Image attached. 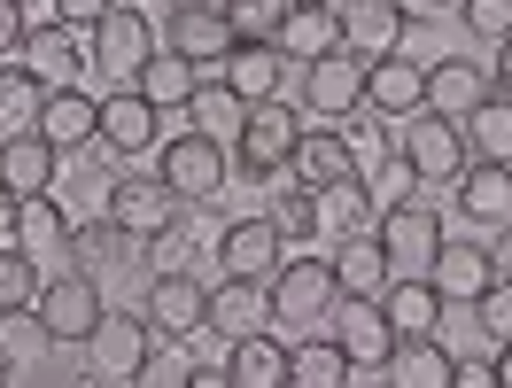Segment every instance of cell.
<instances>
[{"label":"cell","mask_w":512,"mask_h":388,"mask_svg":"<svg viewBox=\"0 0 512 388\" xmlns=\"http://www.w3.org/2000/svg\"><path fill=\"white\" fill-rule=\"evenodd\" d=\"M264 218H272V233H280L288 249H311V241H319V194H311V187H288V194H272V202H264Z\"/></svg>","instance_id":"cell-42"},{"label":"cell","mask_w":512,"mask_h":388,"mask_svg":"<svg viewBox=\"0 0 512 388\" xmlns=\"http://www.w3.org/2000/svg\"><path fill=\"white\" fill-rule=\"evenodd\" d=\"M55 171H63V148H55L47 132H8V140H0V187L16 194V202L55 194Z\"/></svg>","instance_id":"cell-19"},{"label":"cell","mask_w":512,"mask_h":388,"mask_svg":"<svg viewBox=\"0 0 512 388\" xmlns=\"http://www.w3.org/2000/svg\"><path fill=\"white\" fill-rule=\"evenodd\" d=\"M94 148H109L117 163H140L148 148H163V117L132 86H117V94H101V140Z\"/></svg>","instance_id":"cell-16"},{"label":"cell","mask_w":512,"mask_h":388,"mask_svg":"<svg viewBox=\"0 0 512 388\" xmlns=\"http://www.w3.org/2000/svg\"><path fill=\"white\" fill-rule=\"evenodd\" d=\"M326 334L342 342V357H350L357 373H381L388 350H396V326H388V311H381V303H357V295H342V303H334Z\"/></svg>","instance_id":"cell-15"},{"label":"cell","mask_w":512,"mask_h":388,"mask_svg":"<svg viewBox=\"0 0 512 388\" xmlns=\"http://www.w3.org/2000/svg\"><path fill=\"white\" fill-rule=\"evenodd\" d=\"M24 8H32V0H24Z\"/></svg>","instance_id":"cell-59"},{"label":"cell","mask_w":512,"mask_h":388,"mask_svg":"<svg viewBox=\"0 0 512 388\" xmlns=\"http://www.w3.org/2000/svg\"><path fill=\"white\" fill-rule=\"evenodd\" d=\"M288 8H342V0H288Z\"/></svg>","instance_id":"cell-57"},{"label":"cell","mask_w":512,"mask_h":388,"mask_svg":"<svg viewBox=\"0 0 512 388\" xmlns=\"http://www.w3.org/2000/svg\"><path fill=\"white\" fill-rule=\"evenodd\" d=\"M373 194H365V179H342V187L319 194V233H334V241H357V233H373Z\"/></svg>","instance_id":"cell-39"},{"label":"cell","mask_w":512,"mask_h":388,"mask_svg":"<svg viewBox=\"0 0 512 388\" xmlns=\"http://www.w3.org/2000/svg\"><path fill=\"white\" fill-rule=\"evenodd\" d=\"M489 94H497V86H489V63H474V55H443V63H427V109L450 117V125H466Z\"/></svg>","instance_id":"cell-18"},{"label":"cell","mask_w":512,"mask_h":388,"mask_svg":"<svg viewBox=\"0 0 512 388\" xmlns=\"http://www.w3.org/2000/svg\"><path fill=\"white\" fill-rule=\"evenodd\" d=\"M474 319L489 326V334H497V342H512V280H497V288L481 295V303H474Z\"/></svg>","instance_id":"cell-48"},{"label":"cell","mask_w":512,"mask_h":388,"mask_svg":"<svg viewBox=\"0 0 512 388\" xmlns=\"http://www.w3.org/2000/svg\"><path fill=\"white\" fill-rule=\"evenodd\" d=\"M264 326H272V295H264V280H233V272H225L218 288H210V319H202V334L241 342V334H264Z\"/></svg>","instance_id":"cell-21"},{"label":"cell","mask_w":512,"mask_h":388,"mask_svg":"<svg viewBox=\"0 0 512 388\" xmlns=\"http://www.w3.org/2000/svg\"><path fill=\"white\" fill-rule=\"evenodd\" d=\"M86 55H94V70H109L117 86H132V78H140V70L163 55V32L148 24V8L117 0V8L94 24V32H86Z\"/></svg>","instance_id":"cell-5"},{"label":"cell","mask_w":512,"mask_h":388,"mask_svg":"<svg viewBox=\"0 0 512 388\" xmlns=\"http://www.w3.org/2000/svg\"><path fill=\"white\" fill-rule=\"evenodd\" d=\"M39 288H47L39 257H24V249H0V311H32Z\"/></svg>","instance_id":"cell-45"},{"label":"cell","mask_w":512,"mask_h":388,"mask_svg":"<svg viewBox=\"0 0 512 388\" xmlns=\"http://www.w3.org/2000/svg\"><path fill=\"white\" fill-rule=\"evenodd\" d=\"M272 47H280L295 70L326 63L334 47H350V39H342V8H288V24H280V39H272Z\"/></svg>","instance_id":"cell-24"},{"label":"cell","mask_w":512,"mask_h":388,"mask_svg":"<svg viewBox=\"0 0 512 388\" xmlns=\"http://www.w3.org/2000/svg\"><path fill=\"white\" fill-rule=\"evenodd\" d=\"M55 350H63V342L47 334V319H39V311H0V357H8L16 373H32V365H47Z\"/></svg>","instance_id":"cell-40"},{"label":"cell","mask_w":512,"mask_h":388,"mask_svg":"<svg viewBox=\"0 0 512 388\" xmlns=\"http://www.w3.org/2000/svg\"><path fill=\"white\" fill-rule=\"evenodd\" d=\"M218 233H225V226H218ZM218 233L202 226V202H187V210H179V218L148 241V257H156V272H194L202 257H218Z\"/></svg>","instance_id":"cell-30"},{"label":"cell","mask_w":512,"mask_h":388,"mask_svg":"<svg viewBox=\"0 0 512 388\" xmlns=\"http://www.w3.org/2000/svg\"><path fill=\"white\" fill-rule=\"evenodd\" d=\"M295 187H311V194H326V187H342V179H365V156H357V140L342 125H311L303 117V140H295Z\"/></svg>","instance_id":"cell-11"},{"label":"cell","mask_w":512,"mask_h":388,"mask_svg":"<svg viewBox=\"0 0 512 388\" xmlns=\"http://www.w3.org/2000/svg\"><path fill=\"white\" fill-rule=\"evenodd\" d=\"M489 257H497V280H512V218L497 226V241H489Z\"/></svg>","instance_id":"cell-54"},{"label":"cell","mask_w":512,"mask_h":388,"mask_svg":"<svg viewBox=\"0 0 512 388\" xmlns=\"http://www.w3.org/2000/svg\"><path fill=\"white\" fill-rule=\"evenodd\" d=\"M241 117H249V101L233 94L225 78H202V86H194V101H187V132H202V140H225V148H233Z\"/></svg>","instance_id":"cell-37"},{"label":"cell","mask_w":512,"mask_h":388,"mask_svg":"<svg viewBox=\"0 0 512 388\" xmlns=\"http://www.w3.org/2000/svg\"><path fill=\"white\" fill-rule=\"evenodd\" d=\"M156 179L179 194V202H218L225 179H233V156H225V140H202V132H163Z\"/></svg>","instance_id":"cell-6"},{"label":"cell","mask_w":512,"mask_h":388,"mask_svg":"<svg viewBox=\"0 0 512 388\" xmlns=\"http://www.w3.org/2000/svg\"><path fill=\"white\" fill-rule=\"evenodd\" d=\"M16 249H24V257H70V210L55 194H32V202L16 210Z\"/></svg>","instance_id":"cell-36"},{"label":"cell","mask_w":512,"mask_h":388,"mask_svg":"<svg viewBox=\"0 0 512 388\" xmlns=\"http://www.w3.org/2000/svg\"><path fill=\"white\" fill-rule=\"evenodd\" d=\"M225 381L233 388H288V342H280L272 326L225 342Z\"/></svg>","instance_id":"cell-27"},{"label":"cell","mask_w":512,"mask_h":388,"mask_svg":"<svg viewBox=\"0 0 512 388\" xmlns=\"http://www.w3.org/2000/svg\"><path fill=\"white\" fill-rule=\"evenodd\" d=\"M218 8H225V24H233L241 47H272L280 24H288V0H218Z\"/></svg>","instance_id":"cell-43"},{"label":"cell","mask_w":512,"mask_h":388,"mask_svg":"<svg viewBox=\"0 0 512 388\" xmlns=\"http://www.w3.org/2000/svg\"><path fill=\"white\" fill-rule=\"evenodd\" d=\"M24 32H32V24H24V0H0V63L24 55Z\"/></svg>","instance_id":"cell-49"},{"label":"cell","mask_w":512,"mask_h":388,"mask_svg":"<svg viewBox=\"0 0 512 388\" xmlns=\"http://www.w3.org/2000/svg\"><path fill=\"white\" fill-rule=\"evenodd\" d=\"M148 249V241H132L125 226H109V218H94V226H70V272H109V264H132Z\"/></svg>","instance_id":"cell-35"},{"label":"cell","mask_w":512,"mask_h":388,"mask_svg":"<svg viewBox=\"0 0 512 388\" xmlns=\"http://www.w3.org/2000/svg\"><path fill=\"white\" fill-rule=\"evenodd\" d=\"M187 388H233V381H225V365H194V381Z\"/></svg>","instance_id":"cell-55"},{"label":"cell","mask_w":512,"mask_h":388,"mask_svg":"<svg viewBox=\"0 0 512 388\" xmlns=\"http://www.w3.org/2000/svg\"><path fill=\"white\" fill-rule=\"evenodd\" d=\"M288 70H295V63L280 55V47H233L218 78H225V86H233V94H241V101L256 109V101H280V86H288Z\"/></svg>","instance_id":"cell-31"},{"label":"cell","mask_w":512,"mask_h":388,"mask_svg":"<svg viewBox=\"0 0 512 388\" xmlns=\"http://www.w3.org/2000/svg\"><path fill=\"white\" fill-rule=\"evenodd\" d=\"M132 8H140V0H132Z\"/></svg>","instance_id":"cell-60"},{"label":"cell","mask_w":512,"mask_h":388,"mask_svg":"<svg viewBox=\"0 0 512 388\" xmlns=\"http://www.w3.org/2000/svg\"><path fill=\"white\" fill-rule=\"evenodd\" d=\"M39 109H47V86L24 63H0V140L8 132H39Z\"/></svg>","instance_id":"cell-41"},{"label":"cell","mask_w":512,"mask_h":388,"mask_svg":"<svg viewBox=\"0 0 512 388\" xmlns=\"http://www.w3.org/2000/svg\"><path fill=\"white\" fill-rule=\"evenodd\" d=\"M32 311L47 319V334H55V342H86V334L109 319V295H101L94 272H55V280L39 288Z\"/></svg>","instance_id":"cell-10"},{"label":"cell","mask_w":512,"mask_h":388,"mask_svg":"<svg viewBox=\"0 0 512 388\" xmlns=\"http://www.w3.org/2000/svg\"><path fill=\"white\" fill-rule=\"evenodd\" d=\"M489 365H497V381L512 388V342H497V357H489Z\"/></svg>","instance_id":"cell-56"},{"label":"cell","mask_w":512,"mask_h":388,"mask_svg":"<svg viewBox=\"0 0 512 388\" xmlns=\"http://www.w3.org/2000/svg\"><path fill=\"white\" fill-rule=\"evenodd\" d=\"M295 140H303V109L295 101H256L249 117H241V132H233V179H249V187H264V179H280L295 163Z\"/></svg>","instance_id":"cell-2"},{"label":"cell","mask_w":512,"mask_h":388,"mask_svg":"<svg viewBox=\"0 0 512 388\" xmlns=\"http://www.w3.org/2000/svg\"><path fill=\"white\" fill-rule=\"evenodd\" d=\"M373 241L388 249L396 272H427L435 249H443V218H435V202H396V210L373 218Z\"/></svg>","instance_id":"cell-13"},{"label":"cell","mask_w":512,"mask_h":388,"mask_svg":"<svg viewBox=\"0 0 512 388\" xmlns=\"http://www.w3.org/2000/svg\"><path fill=\"white\" fill-rule=\"evenodd\" d=\"M396 156L419 171V187H458L466 179V132L450 125V117H435V109H419V117H404V132H396Z\"/></svg>","instance_id":"cell-7"},{"label":"cell","mask_w":512,"mask_h":388,"mask_svg":"<svg viewBox=\"0 0 512 388\" xmlns=\"http://www.w3.org/2000/svg\"><path fill=\"white\" fill-rule=\"evenodd\" d=\"M404 32H412V16L396 8V0H342V39H350L357 55H404Z\"/></svg>","instance_id":"cell-22"},{"label":"cell","mask_w":512,"mask_h":388,"mask_svg":"<svg viewBox=\"0 0 512 388\" xmlns=\"http://www.w3.org/2000/svg\"><path fill=\"white\" fill-rule=\"evenodd\" d=\"M264 295H272V334H280V342L326 334L334 303H342V288H334V257H288L272 280H264Z\"/></svg>","instance_id":"cell-1"},{"label":"cell","mask_w":512,"mask_h":388,"mask_svg":"<svg viewBox=\"0 0 512 388\" xmlns=\"http://www.w3.org/2000/svg\"><path fill=\"white\" fill-rule=\"evenodd\" d=\"M39 132H47L63 156L94 148V140H101V101L78 94V86H55V94H47V109H39Z\"/></svg>","instance_id":"cell-25"},{"label":"cell","mask_w":512,"mask_h":388,"mask_svg":"<svg viewBox=\"0 0 512 388\" xmlns=\"http://www.w3.org/2000/svg\"><path fill=\"white\" fill-rule=\"evenodd\" d=\"M450 194H458V210H466L474 226H489V233L512 218V171L505 163H466V179H458Z\"/></svg>","instance_id":"cell-32"},{"label":"cell","mask_w":512,"mask_h":388,"mask_svg":"<svg viewBox=\"0 0 512 388\" xmlns=\"http://www.w3.org/2000/svg\"><path fill=\"white\" fill-rule=\"evenodd\" d=\"M458 132H466V156H474V163H505V171H512V101L505 94H489Z\"/></svg>","instance_id":"cell-38"},{"label":"cell","mask_w":512,"mask_h":388,"mask_svg":"<svg viewBox=\"0 0 512 388\" xmlns=\"http://www.w3.org/2000/svg\"><path fill=\"white\" fill-rule=\"evenodd\" d=\"M303 78V117L311 125H350L357 109H365V86H373V55H357V47H334L326 63H311V70H295Z\"/></svg>","instance_id":"cell-4"},{"label":"cell","mask_w":512,"mask_h":388,"mask_svg":"<svg viewBox=\"0 0 512 388\" xmlns=\"http://www.w3.org/2000/svg\"><path fill=\"white\" fill-rule=\"evenodd\" d=\"M350 357H342V342L334 334H303V342H288V388H350Z\"/></svg>","instance_id":"cell-33"},{"label":"cell","mask_w":512,"mask_h":388,"mask_svg":"<svg viewBox=\"0 0 512 388\" xmlns=\"http://www.w3.org/2000/svg\"><path fill=\"white\" fill-rule=\"evenodd\" d=\"M78 350H86V381H94V388H125L132 373L163 350V334L148 326V311H109Z\"/></svg>","instance_id":"cell-3"},{"label":"cell","mask_w":512,"mask_h":388,"mask_svg":"<svg viewBox=\"0 0 512 388\" xmlns=\"http://www.w3.org/2000/svg\"><path fill=\"white\" fill-rule=\"evenodd\" d=\"M388 280H396V264H388V249L373 241V233H357V241H342V249H334V288H342V295L381 303Z\"/></svg>","instance_id":"cell-29"},{"label":"cell","mask_w":512,"mask_h":388,"mask_svg":"<svg viewBox=\"0 0 512 388\" xmlns=\"http://www.w3.org/2000/svg\"><path fill=\"white\" fill-rule=\"evenodd\" d=\"M365 194H373V210H396V202H419V171L396 148L388 156H373L365 163Z\"/></svg>","instance_id":"cell-44"},{"label":"cell","mask_w":512,"mask_h":388,"mask_svg":"<svg viewBox=\"0 0 512 388\" xmlns=\"http://www.w3.org/2000/svg\"><path fill=\"white\" fill-rule=\"evenodd\" d=\"M218 264L233 272V280H272V272L288 264V241H280L272 218L256 210V218H233V226L218 233Z\"/></svg>","instance_id":"cell-17"},{"label":"cell","mask_w":512,"mask_h":388,"mask_svg":"<svg viewBox=\"0 0 512 388\" xmlns=\"http://www.w3.org/2000/svg\"><path fill=\"white\" fill-rule=\"evenodd\" d=\"M140 311L156 326L163 342H194L202 319H210V280H194V272H156L148 295H140Z\"/></svg>","instance_id":"cell-12"},{"label":"cell","mask_w":512,"mask_h":388,"mask_svg":"<svg viewBox=\"0 0 512 388\" xmlns=\"http://www.w3.org/2000/svg\"><path fill=\"white\" fill-rule=\"evenodd\" d=\"M381 388H388V381H381Z\"/></svg>","instance_id":"cell-61"},{"label":"cell","mask_w":512,"mask_h":388,"mask_svg":"<svg viewBox=\"0 0 512 388\" xmlns=\"http://www.w3.org/2000/svg\"><path fill=\"white\" fill-rule=\"evenodd\" d=\"M109 8H117V0H55V16H63V24H78V32H94Z\"/></svg>","instance_id":"cell-50"},{"label":"cell","mask_w":512,"mask_h":388,"mask_svg":"<svg viewBox=\"0 0 512 388\" xmlns=\"http://www.w3.org/2000/svg\"><path fill=\"white\" fill-rule=\"evenodd\" d=\"M427 280H435L443 303L474 311L481 295L497 288V257H489V241H450V233H443V249H435V264H427Z\"/></svg>","instance_id":"cell-14"},{"label":"cell","mask_w":512,"mask_h":388,"mask_svg":"<svg viewBox=\"0 0 512 388\" xmlns=\"http://www.w3.org/2000/svg\"><path fill=\"white\" fill-rule=\"evenodd\" d=\"M8 381H16V365H8V357H0V388H8Z\"/></svg>","instance_id":"cell-58"},{"label":"cell","mask_w":512,"mask_h":388,"mask_svg":"<svg viewBox=\"0 0 512 388\" xmlns=\"http://www.w3.org/2000/svg\"><path fill=\"white\" fill-rule=\"evenodd\" d=\"M458 24H466L474 39H489V47H505V39H512V0H466Z\"/></svg>","instance_id":"cell-46"},{"label":"cell","mask_w":512,"mask_h":388,"mask_svg":"<svg viewBox=\"0 0 512 388\" xmlns=\"http://www.w3.org/2000/svg\"><path fill=\"white\" fill-rule=\"evenodd\" d=\"M194 86H202V70H194V63H179L171 47H163L156 63H148V70H140V78H132V94L148 101L156 117H179V109H187V101H194Z\"/></svg>","instance_id":"cell-34"},{"label":"cell","mask_w":512,"mask_h":388,"mask_svg":"<svg viewBox=\"0 0 512 388\" xmlns=\"http://www.w3.org/2000/svg\"><path fill=\"white\" fill-rule=\"evenodd\" d=\"M187 381H194V357H179V350H156L132 373V388H187Z\"/></svg>","instance_id":"cell-47"},{"label":"cell","mask_w":512,"mask_h":388,"mask_svg":"<svg viewBox=\"0 0 512 388\" xmlns=\"http://www.w3.org/2000/svg\"><path fill=\"white\" fill-rule=\"evenodd\" d=\"M101 194H109V202H101V218H109V226H125L132 241H156V233L171 226L179 210H187V202L163 187L156 171H132V163H125V171H117V179H109Z\"/></svg>","instance_id":"cell-9"},{"label":"cell","mask_w":512,"mask_h":388,"mask_svg":"<svg viewBox=\"0 0 512 388\" xmlns=\"http://www.w3.org/2000/svg\"><path fill=\"white\" fill-rule=\"evenodd\" d=\"M16 210H24V202L0 187V249H16Z\"/></svg>","instance_id":"cell-52"},{"label":"cell","mask_w":512,"mask_h":388,"mask_svg":"<svg viewBox=\"0 0 512 388\" xmlns=\"http://www.w3.org/2000/svg\"><path fill=\"white\" fill-rule=\"evenodd\" d=\"M381 311H388V326H396V342H404V334H435L450 303L435 295V280H427V272H396V280H388V295H381Z\"/></svg>","instance_id":"cell-28"},{"label":"cell","mask_w":512,"mask_h":388,"mask_svg":"<svg viewBox=\"0 0 512 388\" xmlns=\"http://www.w3.org/2000/svg\"><path fill=\"white\" fill-rule=\"evenodd\" d=\"M396 8H404V16H412V24H443V16H458V8H466V0H396Z\"/></svg>","instance_id":"cell-51"},{"label":"cell","mask_w":512,"mask_h":388,"mask_svg":"<svg viewBox=\"0 0 512 388\" xmlns=\"http://www.w3.org/2000/svg\"><path fill=\"white\" fill-rule=\"evenodd\" d=\"M489 86H497V94L512 101V39H505V47H497V63H489Z\"/></svg>","instance_id":"cell-53"},{"label":"cell","mask_w":512,"mask_h":388,"mask_svg":"<svg viewBox=\"0 0 512 388\" xmlns=\"http://www.w3.org/2000/svg\"><path fill=\"white\" fill-rule=\"evenodd\" d=\"M365 109H381V117H419V109H427V63L381 55V63H373V86H365Z\"/></svg>","instance_id":"cell-26"},{"label":"cell","mask_w":512,"mask_h":388,"mask_svg":"<svg viewBox=\"0 0 512 388\" xmlns=\"http://www.w3.org/2000/svg\"><path fill=\"white\" fill-rule=\"evenodd\" d=\"M16 63L32 70L47 94H55V86H78V70L94 63V55H86L78 24H39V32H24V55H16Z\"/></svg>","instance_id":"cell-20"},{"label":"cell","mask_w":512,"mask_h":388,"mask_svg":"<svg viewBox=\"0 0 512 388\" xmlns=\"http://www.w3.org/2000/svg\"><path fill=\"white\" fill-rule=\"evenodd\" d=\"M163 47H171L179 63H194L202 78H218L225 55H233L241 39H233V24H225V8H218V0H179V8L163 16Z\"/></svg>","instance_id":"cell-8"},{"label":"cell","mask_w":512,"mask_h":388,"mask_svg":"<svg viewBox=\"0 0 512 388\" xmlns=\"http://www.w3.org/2000/svg\"><path fill=\"white\" fill-rule=\"evenodd\" d=\"M450 373H458V350H443V334H404L381 365L388 388H450Z\"/></svg>","instance_id":"cell-23"}]
</instances>
